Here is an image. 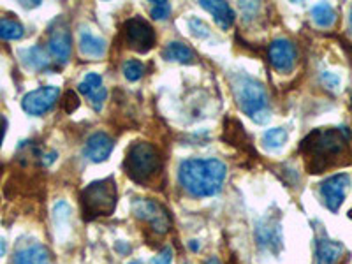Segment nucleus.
<instances>
[{"label":"nucleus","mask_w":352,"mask_h":264,"mask_svg":"<svg viewBox=\"0 0 352 264\" xmlns=\"http://www.w3.org/2000/svg\"><path fill=\"white\" fill-rule=\"evenodd\" d=\"M228 168L219 159H187L178 169V180L185 192L194 197H210L222 190Z\"/></svg>","instance_id":"1"},{"label":"nucleus","mask_w":352,"mask_h":264,"mask_svg":"<svg viewBox=\"0 0 352 264\" xmlns=\"http://www.w3.org/2000/svg\"><path fill=\"white\" fill-rule=\"evenodd\" d=\"M347 144L349 132L345 129H316L301 141L300 152L310 173H322L347 150Z\"/></svg>","instance_id":"2"},{"label":"nucleus","mask_w":352,"mask_h":264,"mask_svg":"<svg viewBox=\"0 0 352 264\" xmlns=\"http://www.w3.org/2000/svg\"><path fill=\"white\" fill-rule=\"evenodd\" d=\"M232 92L234 99L241 111L250 116L257 124H266L270 118V102L268 94L263 83L256 78L248 76L245 72H240L232 78Z\"/></svg>","instance_id":"3"},{"label":"nucleus","mask_w":352,"mask_h":264,"mask_svg":"<svg viewBox=\"0 0 352 264\" xmlns=\"http://www.w3.org/2000/svg\"><path fill=\"white\" fill-rule=\"evenodd\" d=\"M124 169L132 182L140 185H148L150 182L155 180L162 169L159 150L146 141L132 143L124 160Z\"/></svg>","instance_id":"4"},{"label":"nucleus","mask_w":352,"mask_h":264,"mask_svg":"<svg viewBox=\"0 0 352 264\" xmlns=\"http://www.w3.org/2000/svg\"><path fill=\"white\" fill-rule=\"evenodd\" d=\"M81 212L85 220H96L99 217H109L118 203V188L113 176L104 180L92 182L83 188L80 197Z\"/></svg>","instance_id":"5"},{"label":"nucleus","mask_w":352,"mask_h":264,"mask_svg":"<svg viewBox=\"0 0 352 264\" xmlns=\"http://www.w3.org/2000/svg\"><path fill=\"white\" fill-rule=\"evenodd\" d=\"M132 213L140 220L146 222L153 232L157 234H166L171 229V217L168 210L160 203L153 199H144V197H136L131 204Z\"/></svg>","instance_id":"6"},{"label":"nucleus","mask_w":352,"mask_h":264,"mask_svg":"<svg viewBox=\"0 0 352 264\" xmlns=\"http://www.w3.org/2000/svg\"><path fill=\"white\" fill-rule=\"evenodd\" d=\"M122 39L125 41L132 52L148 53L155 46V30L146 20L134 16L127 20L122 27Z\"/></svg>","instance_id":"7"},{"label":"nucleus","mask_w":352,"mask_h":264,"mask_svg":"<svg viewBox=\"0 0 352 264\" xmlns=\"http://www.w3.org/2000/svg\"><path fill=\"white\" fill-rule=\"evenodd\" d=\"M349 185H351V176L347 173H336V175L329 176V178H326L320 184V197H322V203L326 204V208L329 212L336 213L340 210V206L345 201Z\"/></svg>","instance_id":"8"},{"label":"nucleus","mask_w":352,"mask_h":264,"mask_svg":"<svg viewBox=\"0 0 352 264\" xmlns=\"http://www.w3.org/2000/svg\"><path fill=\"white\" fill-rule=\"evenodd\" d=\"M60 99V88L58 87H41L37 90L28 92L21 100V108L25 113L32 116H41L48 113L56 100Z\"/></svg>","instance_id":"9"},{"label":"nucleus","mask_w":352,"mask_h":264,"mask_svg":"<svg viewBox=\"0 0 352 264\" xmlns=\"http://www.w3.org/2000/svg\"><path fill=\"white\" fill-rule=\"evenodd\" d=\"M256 243L259 245V248L268 250V252H280L284 245H282V229L278 219H273L272 215H268L257 222Z\"/></svg>","instance_id":"10"},{"label":"nucleus","mask_w":352,"mask_h":264,"mask_svg":"<svg viewBox=\"0 0 352 264\" xmlns=\"http://www.w3.org/2000/svg\"><path fill=\"white\" fill-rule=\"evenodd\" d=\"M296 46L287 39H275L268 48V58L278 72H291L296 65Z\"/></svg>","instance_id":"11"},{"label":"nucleus","mask_w":352,"mask_h":264,"mask_svg":"<svg viewBox=\"0 0 352 264\" xmlns=\"http://www.w3.org/2000/svg\"><path fill=\"white\" fill-rule=\"evenodd\" d=\"M48 50H50V55H52L58 64H65V62L71 58L72 37H71V32H69V28L65 27V25L56 23L55 27L50 28Z\"/></svg>","instance_id":"12"},{"label":"nucleus","mask_w":352,"mask_h":264,"mask_svg":"<svg viewBox=\"0 0 352 264\" xmlns=\"http://www.w3.org/2000/svg\"><path fill=\"white\" fill-rule=\"evenodd\" d=\"M78 90L83 94L88 99L90 106H92L96 111H100L102 106L106 102V97H108V90H106L104 83H102V78L96 72H88L87 76L81 80V83L78 85Z\"/></svg>","instance_id":"13"},{"label":"nucleus","mask_w":352,"mask_h":264,"mask_svg":"<svg viewBox=\"0 0 352 264\" xmlns=\"http://www.w3.org/2000/svg\"><path fill=\"white\" fill-rule=\"evenodd\" d=\"M113 146H115V141L111 136H108L106 132H96L88 138L85 144V157L92 162H104L111 155Z\"/></svg>","instance_id":"14"},{"label":"nucleus","mask_w":352,"mask_h":264,"mask_svg":"<svg viewBox=\"0 0 352 264\" xmlns=\"http://www.w3.org/2000/svg\"><path fill=\"white\" fill-rule=\"evenodd\" d=\"M12 264H53V256L48 248L41 243H28L18 248Z\"/></svg>","instance_id":"15"},{"label":"nucleus","mask_w":352,"mask_h":264,"mask_svg":"<svg viewBox=\"0 0 352 264\" xmlns=\"http://www.w3.org/2000/svg\"><path fill=\"white\" fill-rule=\"evenodd\" d=\"M345 247L340 241L329 238H317L316 241V264H336L342 259Z\"/></svg>","instance_id":"16"},{"label":"nucleus","mask_w":352,"mask_h":264,"mask_svg":"<svg viewBox=\"0 0 352 264\" xmlns=\"http://www.w3.org/2000/svg\"><path fill=\"white\" fill-rule=\"evenodd\" d=\"M222 140H224L228 144H231V146H236V148L243 150V152L252 150L250 138L247 136L243 125H241L238 120H234V118H226Z\"/></svg>","instance_id":"17"},{"label":"nucleus","mask_w":352,"mask_h":264,"mask_svg":"<svg viewBox=\"0 0 352 264\" xmlns=\"http://www.w3.org/2000/svg\"><path fill=\"white\" fill-rule=\"evenodd\" d=\"M199 6L212 14L215 23L222 30H229V27H232V23H234V11H232L228 2H210V0H204V2H199Z\"/></svg>","instance_id":"18"},{"label":"nucleus","mask_w":352,"mask_h":264,"mask_svg":"<svg viewBox=\"0 0 352 264\" xmlns=\"http://www.w3.org/2000/svg\"><path fill=\"white\" fill-rule=\"evenodd\" d=\"M108 44L102 37L96 36L90 30H81L80 32V52L81 55L88 58H100L106 55Z\"/></svg>","instance_id":"19"},{"label":"nucleus","mask_w":352,"mask_h":264,"mask_svg":"<svg viewBox=\"0 0 352 264\" xmlns=\"http://www.w3.org/2000/svg\"><path fill=\"white\" fill-rule=\"evenodd\" d=\"M162 56L169 62H178V64H194L196 62V53L192 48H188L187 44L173 41L162 52Z\"/></svg>","instance_id":"20"},{"label":"nucleus","mask_w":352,"mask_h":264,"mask_svg":"<svg viewBox=\"0 0 352 264\" xmlns=\"http://www.w3.org/2000/svg\"><path fill=\"white\" fill-rule=\"evenodd\" d=\"M20 58L25 67L32 69V71H43V69H46L50 65L48 55H46V52L41 46L21 50Z\"/></svg>","instance_id":"21"},{"label":"nucleus","mask_w":352,"mask_h":264,"mask_svg":"<svg viewBox=\"0 0 352 264\" xmlns=\"http://www.w3.org/2000/svg\"><path fill=\"white\" fill-rule=\"evenodd\" d=\"M312 20L317 27L328 28L335 23L336 12H335V9H333L331 4L320 2V4L314 6L312 8Z\"/></svg>","instance_id":"22"},{"label":"nucleus","mask_w":352,"mask_h":264,"mask_svg":"<svg viewBox=\"0 0 352 264\" xmlns=\"http://www.w3.org/2000/svg\"><path fill=\"white\" fill-rule=\"evenodd\" d=\"M25 36L23 25L12 18H0V39L18 41Z\"/></svg>","instance_id":"23"},{"label":"nucleus","mask_w":352,"mask_h":264,"mask_svg":"<svg viewBox=\"0 0 352 264\" xmlns=\"http://www.w3.org/2000/svg\"><path fill=\"white\" fill-rule=\"evenodd\" d=\"M289 140V134L285 129L282 127H275V129H268V131L263 134V144L268 150H278L282 148Z\"/></svg>","instance_id":"24"},{"label":"nucleus","mask_w":352,"mask_h":264,"mask_svg":"<svg viewBox=\"0 0 352 264\" xmlns=\"http://www.w3.org/2000/svg\"><path fill=\"white\" fill-rule=\"evenodd\" d=\"M122 72H124V76L127 78L129 81H138L143 78L144 74V65L141 64L140 60H125L124 65H122Z\"/></svg>","instance_id":"25"},{"label":"nucleus","mask_w":352,"mask_h":264,"mask_svg":"<svg viewBox=\"0 0 352 264\" xmlns=\"http://www.w3.org/2000/svg\"><path fill=\"white\" fill-rule=\"evenodd\" d=\"M53 217H55V222L58 228L67 224V220L71 219V206H69L65 201H58L53 208Z\"/></svg>","instance_id":"26"},{"label":"nucleus","mask_w":352,"mask_h":264,"mask_svg":"<svg viewBox=\"0 0 352 264\" xmlns=\"http://www.w3.org/2000/svg\"><path fill=\"white\" fill-rule=\"evenodd\" d=\"M60 102L62 108H64V111L67 113V115H71V113H74L80 108V97H78V94L74 92V90H67V92L62 96Z\"/></svg>","instance_id":"27"},{"label":"nucleus","mask_w":352,"mask_h":264,"mask_svg":"<svg viewBox=\"0 0 352 264\" xmlns=\"http://www.w3.org/2000/svg\"><path fill=\"white\" fill-rule=\"evenodd\" d=\"M150 14H152L153 20H168V16L171 14V4L169 2H153Z\"/></svg>","instance_id":"28"},{"label":"nucleus","mask_w":352,"mask_h":264,"mask_svg":"<svg viewBox=\"0 0 352 264\" xmlns=\"http://www.w3.org/2000/svg\"><path fill=\"white\" fill-rule=\"evenodd\" d=\"M188 27H190V30H192V34L197 39H206L210 36V27L203 20H199V18H190Z\"/></svg>","instance_id":"29"},{"label":"nucleus","mask_w":352,"mask_h":264,"mask_svg":"<svg viewBox=\"0 0 352 264\" xmlns=\"http://www.w3.org/2000/svg\"><path fill=\"white\" fill-rule=\"evenodd\" d=\"M320 81H322V85H324V87L331 88V90H335V88L340 87V76H338V74H335V72L324 71L322 74H320Z\"/></svg>","instance_id":"30"},{"label":"nucleus","mask_w":352,"mask_h":264,"mask_svg":"<svg viewBox=\"0 0 352 264\" xmlns=\"http://www.w3.org/2000/svg\"><path fill=\"white\" fill-rule=\"evenodd\" d=\"M171 261H173V250L171 248H164L159 256H155L152 261H150V264H171Z\"/></svg>","instance_id":"31"},{"label":"nucleus","mask_w":352,"mask_h":264,"mask_svg":"<svg viewBox=\"0 0 352 264\" xmlns=\"http://www.w3.org/2000/svg\"><path fill=\"white\" fill-rule=\"evenodd\" d=\"M6 129H8V120H6V116L0 113V146H2V141H4Z\"/></svg>","instance_id":"32"},{"label":"nucleus","mask_w":352,"mask_h":264,"mask_svg":"<svg viewBox=\"0 0 352 264\" xmlns=\"http://www.w3.org/2000/svg\"><path fill=\"white\" fill-rule=\"evenodd\" d=\"M6 252H8V243H6L4 238H0V257L4 256Z\"/></svg>","instance_id":"33"},{"label":"nucleus","mask_w":352,"mask_h":264,"mask_svg":"<svg viewBox=\"0 0 352 264\" xmlns=\"http://www.w3.org/2000/svg\"><path fill=\"white\" fill-rule=\"evenodd\" d=\"M206 264H220V263H219V259H215V257H213V259H210Z\"/></svg>","instance_id":"34"},{"label":"nucleus","mask_w":352,"mask_h":264,"mask_svg":"<svg viewBox=\"0 0 352 264\" xmlns=\"http://www.w3.org/2000/svg\"><path fill=\"white\" fill-rule=\"evenodd\" d=\"M349 28L352 30V8H351V16H349Z\"/></svg>","instance_id":"35"},{"label":"nucleus","mask_w":352,"mask_h":264,"mask_svg":"<svg viewBox=\"0 0 352 264\" xmlns=\"http://www.w3.org/2000/svg\"><path fill=\"white\" fill-rule=\"evenodd\" d=\"M129 264H141V263H140V261H131V263H129Z\"/></svg>","instance_id":"36"},{"label":"nucleus","mask_w":352,"mask_h":264,"mask_svg":"<svg viewBox=\"0 0 352 264\" xmlns=\"http://www.w3.org/2000/svg\"><path fill=\"white\" fill-rule=\"evenodd\" d=\"M0 169H2V168H0Z\"/></svg>","instance_id":"37"}]
</instances>
